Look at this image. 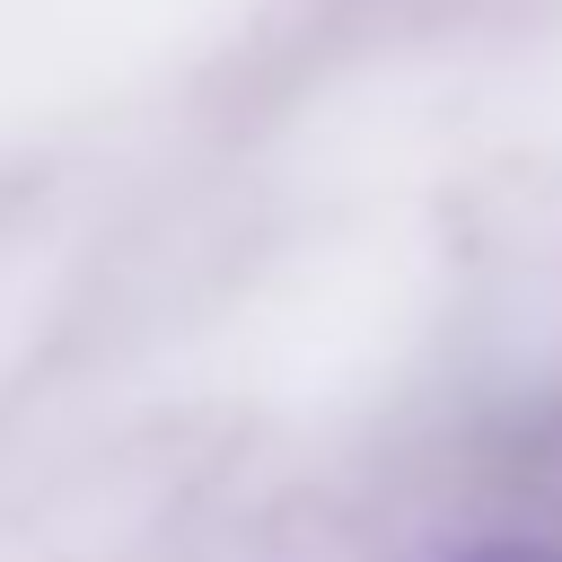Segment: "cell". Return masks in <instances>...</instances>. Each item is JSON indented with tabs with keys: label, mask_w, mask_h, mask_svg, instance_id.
Masks as SVG:
<instances>
[{
	"label": "cell",
	"mask_w": 562,
	"mask_h": 562,
	"mask_svg": "<svg viewBox=\"0 0 562 562\" xmlns=\"http://www.w3.org/2000/svg\"><path fill=\"white\" fill-rule=\"evenodd\" d=\"M465 562H562L553 544H483V553H465Z\"/></svg>",
	"instance_id": "6da1fadb"
}]
</instances>
